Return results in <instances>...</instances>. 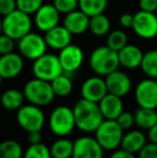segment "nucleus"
<instances>
[{"instance_id":"nucleus-5","label":"nucleus","mask_w":157,"mask_h":158,"mask_svg":"<svg viewBox=\"0 0 157 158\" xmlns=\"http://www.w3.org/2000/svg\"><path fill=\"white\" fill-rule=\"evenodd\" d=\"M124 130L115 119H103L95 131V139L105 151H115L121 146Z\"/></svg>"},{"instance_id":"nucleus-21","label":"nucleus","mask_w":157,"mask_h":158,"mask_svg":"<svg viewBox=\"0 0 157 158\" xmlns=\"http://www.w3.org/2000/svg\"><path fill=\"white\" fill-rule=\"evenodd\" d=\"M100 111L105 119H116L124 111V104L122 98L108 93L98 102Z\"/></svg>"},{"instance_id":"nucleus-22","label":"nucleus","mask_w":157,"mask_h":158,"mask_svg":"<svg viewBox=\"0 0 157 158\" xmlns=\"http://www.w3.org/2000/svg\"><path fill=\"white\" fill-rule=\"evenodd\" d=\"M145 144H147V137L144 133L140 130H131L123 135L121 146L123 150L131 154H138Z\"/></svg>"},{"instance_id":"nucleus-10","label":"nucleus","mask_w":157,"mask_h":158,"mask_svg":"<svg viewBox=\"0 0 157 158\" xmlns=\"http://www.w3.org/2000/svg\"><path fill=\"white\" fill-rule=\"evenodd\" d=\"M132 29L141 39L150 40L157 37V16L155 13L139 11L134 15Z\"/></svg>"},{"instance_id":"nucleus-31","label":"nucleus","mask_w":157,"mask_h":158,"mask_svg":"<svg viewBox=\"0 0 157 158\" xmlns=\"http://www.w3.org/2000/svg\"><path fill=\"white\" fill-rule=\"evenodd\" d=\"M126 44H128V38L125 31L121 29H116L108 33L107 46H109L110 48L118 52Z\"/></svg>"},{"instance_id":"nucleus-41","label":"nucleus","mask_w":157,"mask_h":158,"mask_svg":"<svg viewBox=\"0 0 157 158\" xmlns=\"http://www.w3.org/2000/svg\"><path fill=\"white\" fill-rule=\"evenodd\" d=\"M109 158H136L134 154H131V153L127 152L125 150H115L112 155Z\"/></svg>"},{"instance_id":"nucleus-32","label":"nucleus","mask_w":157,"mask_h":158,"mask_svg":"<svg viewBox=\"0 0 157 158\" xmlns=\"http://www.w3.org/2000/svg\"><path fill=\"white\" fill-rule=\"evenodd\" d=\"M23 158H52L51 151L45 144H30L29 148L24 153Z\"/></svg>"},{"instance_id":"nucleus-35","label":"nucleus","mask_w":157,"mask_h":158,"mask_svg":"<svg viewBox=\"0 0 157 158\" xmlns=\"http://www.w3.org/2000/svg\"><path fill=\"white\" fill-rule=\"evenodd\" d=\"M14 42H15L14 39L4 35V33H1L0 35V56L14 52V48H15Z\"/></svg>"},{"instance_id":"nucleus-33","label":"nucleus","mask_w":157,"mask_h":158,"mask_svg":"<svg viewBox=\"0 0 157 158\" xmlns=\"http://www.w3.org/2000/svg\"><path fill=\"white\" fill-rule=\"evenodd\" d=\"M43 4V0H16V6L19 11L27 14H35Z\"/></svg>"},{"instance_id":"nucleus-47","label":"nucleus","mask_w":157,"mask_h":158,"mask_svg":"<svg viewBox=\"0 0 157 158\" xmlns=\"http://www.w3.org/2000/svg\"><path fill=\"white\" fill-rule=\"evenodd\" d=\"M156 82H157V79H156Z\"/></svg>"},{"instance_id":"nucleus-27","label":"nucleus","mask_w":157,"mask_h":158,"mask_svg":"<svg viewBox=\"0 0 157 158\" xmlns=\"http://www.w3.org/2000/svg\"><path fill=\"white\" fill-rule=\"evenodd\" d=\"M110 28H111V23H110L109 17L103 13L89 17L88 30L94 35L102 37V35H108L110 32Z\"/></svg>"},{"instance_id":"nucleus-13","label":"nucleus","mask_w":157,"mask_h":158,"mask_svg":"<svg viewBox=\"0 0 157 158\" xmlns=\"http://www.w3.org/2000/svg\"><path fill=\"white\" fill-rule=\"evenodd\" d=\"M103 151L95 138L85 135L74 141L71 158H103Z\"/></svg>"},{"instance_id":"nucleus-14","label":"nucleus","mask_w":157,"mask_h":158,"mask_svg":"<svg viewBox=\"0 0 157 158\" xmlns=\"http://www.w3.org/2000/svg\"><path fill=\"white\" fill-rule=\"evenodd\" d=\"M108 94L105 80L102 77H90L82 83L81 96L83 99L98 103Z\"/></svg>"},{"instance_id":"nucleus-8","label":"nucleus","mask_w":157,"mask_h":158,"mask_svg":"<svg viewBox=\"0 0 157 158\" xmlns=\"http://www.w3.org/2000/svg\"><path fill=\"white\" fill-rule=\"evenodd\" d=\"M32 73L37 79L52 82L55 77L64 73V70L61 68L58 56L45 53L38 59L34 60Z\"/></svg>"},{"instance_id":"nucleus-2","label":"nucleus","mask_w":157,"mask_h":158,"mask_svg":"<svg viewBox=\"0 0 157 158\" xmlns=\"http://www.w3.org/2000/svg\"><path fill=\"white\" fill-rule=\"evenodd\" d=\"M88 63L90 69L99 77H107L121 66L118 53L107 45L95 48L90 54Z\"/></svg>"},{"instance_id":"nucleus-42","label":"nucleus","mask_w":157,"mask_h":158,"mask_svg":"<svg viewBox=\"0 0 157 158\" xmlns=\"http://www.w3.org/2000/svg\"><path fill=\"white\" fill-rule=\"evenodd\" d=\"M28 142L30 144H38L42 142L41 131H31L28 132Z\"/></svg>"},{"instance_id":"nucleus-29","label":"nucleus","mask_w":157,"mask_h":158,"mask_svg":"<svg viewBox=\"0 0 157 158\" xmlns=\"http://www.w3.org/2000/svg\"><path fill=\"white\" fill-rule=\"evenodd\" d=\"M140 67L147 77L157 79V50H151L144 53Z\"/></svg>"},{"instance_id":"nucleus-45","label":"nucleus","mask_w":157,"mask_h":158,"mask_svg":"<svg viewBox=\"0 0 157 158\" xmlns=\"http://www.w3.org/2000/svg\"><path fill=\"white\" fill-rule=\"evenodd\" d=\"M2 80H3V77L0 75V86H1V84H2Z\"/></svg>"},{"instance_id":"nucleus-20","label":"nucleus","mask_w":157,"mask_h":158,"mask_svg":"<svg viewBox=\"0 0 157 158\" xmlns=\"http://www.w3.org/2000/svg\"><path fill=\"white\" fill-rule=\"evenodd\" d=\"M118 53L119 64L126 69L139 68L141 66L143 54H144L140 48L134 44H126Z\"/></svg>"},{"instance_id":"nucleus-16","label":"nucleus","mask_w":157,"mask_h":158,"mask_svg":"<svg viewBox=\"0 0 157 158\" xmlns=\"http://www.w3.org/2000/svg\"><path fill=\"white\" fill-rule=\"evenodd\" d=\"M105 84H107L108 93L113 94L118 97H124L128 95L131 90V80L123 71L118 69L105 77Z\"/></svg>"},{"instance_id":"nucleus-25","label":"nucleus","mask_w":157,"mask_h":158,"mask_svg":"<svg viewBox=\"0 0 157 158\" xmlns=\"http://www.w3.org/2000/svg\"><path fill=\"white\" fill-rule=\"evenodd\" d=\"M134 124L139 128L149 130L157 124V111L155 109L139 108L134 113Z\"/></svg>"},{"instance_id":"nucleus-1","label":"nucleus","mask_w":157,"mask_h":158,"mask_svg":"<svg viewBox=\"0 0 157 158\" xmlns=\"http://www.w3.org/2000/svg\"><path fill=\"white\" fill-rule=\"evenodd\" d=\"M72 110L76 119V126L83 132H95L105 119L99 104L83 98L76 101Z\"/></svg>"},{"instance_id":"nucleus-44","label":"nucleus","mask_w":157,"mask_h":158,"mask_svg":"<svg viewBox=\"0 0 157 158\" xmlns=\"http://www.w3.org/2000/svg\"><path fill=\"white\" fill-rule=\"evenodd\" d=\"M2 33V16H0V35Z\"/></svg>"},{"instance_id":"nucleus-39","label":"nucleus","mask_w":157,"mask_h":158,"mask_svg":"<svg viewBox=\"0 0 157 158\" xmlns=\"http://www.w3.org/2000/svg\"><path fill=\"white\" fill-rule=\"evenodd\" d=\"M141 11L155 13L157 10V0H139Z\"/></svg>"},{"instance_id":"nucleus-30","label":"nucleus","mask_w":157,"mask_h":158,"mask_svg":"<svg viewBox=\"0 0 157 158\" xmlns=\"http://www.w3.org/2000/svg\"><path fill=\"white\" fill-rule=\"evenodd\" d=\"M23 148L15 140H6L0 143V158H23Z\"/></svg>"},{"instance_id":"nucleus-19","label":"nucleus","mask_w":157,"mask_h":158,"mask_svg":"<svg viewBox=\"0 0 157 158\" xmlns=\"http://www.w3.org/2000/svg\"><path fill=\"white\" fill-rule=\"evenodd\" d=\"M63 25L71 32L72 35H82L88 30L89 16L82 12L80 9H76V10L66 14Z\"/></svg>"},{"instance_id":"nucleus-37","label":"nucleus","mask_w":157,"mask_h":158,"mask_svg":"<svg viewBox=\"0 0 157 158\" xmlns=\"http://www.w3.org/2000/svg\"><path fill=\"white\" fill-rule=\"evenodd\" d=\"M138 158H157V144L147 143L138 153Z\"/></svg>"},{"instance_id":"nucleus-34","label":"nucleus","mask_w":157,"mask_h":158,"mask_svg":"<svg viewBox=\"0 0 157 158\" xmlns=\"http://www.w3.org/2000/svg\"><path fill=\"white\" fill-rule=\"evenodd\" d=\"M53 6L60 14H68L79 9V0H54Z\"/></svg>"},{"instance_id":"nucleus-18","label":"nucleus","mask_w":157,"mask_h":158,"mask_svg":"<svg viewBox=\"0 0 157 158\" xmlns=\"http://www.w3.org/2000/svg\"><path fill=\"white\" fill-rule=\"evenodd\" d=\"M44 39H45L48 48L56 51H60L69 44H71L72 35L64 25H57L56 27L52 28L51 30L45 32Z\"/></svg>"},{"instance_id":"nucleus-7","label":"nucleus","mask_w":157,"mask_h":158,"mask_svg":"<svg viewBox=\"0 0 157 158\" xmlns=\"http://www.w3.org/2000/svg\"><path fill=\"white\" fill-rule=\"evenodd\" d=\"M16 121L19 127L27 132L41 131L45 123V115L41 110V106L31 103L23 104L17 110Z\"/></svg>"},{"instance_id":"nucleus-17","label":"nucleus","mask_w":157,"mask_h":158,"mask_svg":"<svg viewBox=\"0 0 157 158\" xmlns=\"http://www.w3.org/2000/svg\"><path fill=\"white\" fill-rule=\"evenodd\" d=\"M24 57L17 53H9L0 56V75L3 80L14 79L21 74L24 68Z\"/></svg>"},{"instance_id":"nucleus-6","label":"nucleus","mask_w":157,"mask_h":158,"mask_svg":"<svg viewBox=\"0 0 157 158\" xmlns=\"http://www.w3.org/2000/svg\"><path fill=\"white\" fill-rule=\"evenodd\" d=\"M48 126L55 135L67 137L76 127L73 110L67 106H56L50 115Z\"/></svg>"},{"instance_id":"nucleus-9","label":"nucleus","mask_w":157,"mask_h":158,"mask_svg":"<svg viewBox=\"0 0 157 158\" xmlns=\"http://www.w3.org/2000/svg\"><path fill=\"white\" fill-rule=\"evenodd\" d=\"M48 44L45 42L44 37L36 32L27 33L22 39L19 40L17 48L19 53L26 59L36 60L42 55H44L48 50Z\"/></svg>"},{"instance_id":"nucleus-23","label":"nucleus","mask_w":157,"mask_h":158,"mask_svg":"<svg viewBox=\"0 0 157 158\" xmlns=\"http://www.w3.org/2000/svg\"><path fill=\"white\" fill-rule=\"evenodd\" d=\"M24 93L15 88H10L3 92L0 98L1 106L8 111H17L24 104Z\"/></svg>"},{"instance_id":"nucleus-4","label":"nucleus","mask_w":157,"mask_h":158,"mask_svg":"<svg viewBox=\"0 0 157 158\" xmlns=\"http://www.w3.org/2000/svg\"><path fill=\"white\" fill-rule=\"evenodd\" d=\"M23 93L25 99L29 103L38 106H48L56 97L51 85V82L37 79V77L29 80L25 84Z\"/></svg>"},{"instance_id":"nucleus-43","label":"nucleus","mask_w":157,"mask_h":158,"mask_svg":"<svg viewBox=\"0 0 157 158\" xmlns=\"http://www.w3.org/2000/svg\"><path fill=\"white\" fill-rule=\"evenodd\" d=\"M149 139L150 142L157 144V124L149 129Z\"/></svg>"},{"instance_id":"nucleus-12","label":"nucleus","mask_w":157,"mask_h":158,"mask_svg":"<svg viewBox=\"0 0 157 158\" xmlns=\"http://www.w3.org/2000/svg\"><path fill=\"white\" fill-rule=\"evenodd\" d=\"M58 58L64 72L72 74L81 68L84 61V53L80 46L71 43L59 51Z\"/></svg>"},{"instance_id":"nucleus-28","label":"nucleus","mask_w":157,"mask_h":158,"mask_svg":"<svg viewBox=\"0 0 157 158\" xmlns=\"http://www.w3.org/2000/svg\"><path fill=\"white\" fill-rule=\"evenodd\" d=\"M108 6V0H79V9L87 16L102 14Z\"/></svg>"},{"instance_id":"nucleus-11","label":"nucleus","mask_w":157,"mask_h":158,"mask_svg":"<svg viewBox=\"0 0 157 158\" xmlns=\"http://www.w3.org/2000/svg\"><path fill=\"white\" fill-rule=\"evenodd\" d=\"M134 98L140 108L157 109V82L155 79H145L138 83Z\"/></svg>"},{"instance_id":"nucleus-40","label":"nucleus","mask_w":157,"mask_h":158,"mask_svg":"<svg viewBox=\"0 0 157 158\" xmlns=\"http://www.w3.org/2000/svg\"><path fill=\"white\" fill-rule=\"evenodd\" d=\"M119 24L124 28H131L134 24V15L129 13H124L119 17Z\"/></svg>"},{"instance_id":"nucleus-38","label":"nucleus","mask_w":157,"mask_h":158,"mask_svg":"<svg viewBox=\"0 0 157 158\" xmlns=\"http://www.w3.org/2000/svg\"><path fill=\"white\" fill-rule=\"evenodd\" d=\"M16 9V0H0V16H6Z\"/></svg>"},{"instance_id":"nucleus-26","label":"nucleus","mask_w":157,"mask_h":158,"mask_svg":"<svg viewBox=\"0 0 157 158\" xmlns=\"http://www.w3.org/2000/svg\"><path fill=\"white\" fill-rule=\"evenodd\" d=\"M51 85H52L55 96H58V97H67L71 94L73 89V83H72L70 74H67L65 72L55 77L51 82Z\"/></svg>"},{"instance_id":"nucleus-3","label":"nucleus","mask_w":157,"mask_h":158,"mask_svg":"<svg viewBox=\"0 0 157 158\" xmlns=\"http://www.w3.org/2000/svg\"><path fill=\"white\" fill-rule=\"evenodd\" d=\"M32 19L30 15L16 9L12 13L2 17V33L9 35L15 41L31 31Z\"/></svg>"},{"instance_id":"nucleus-46","label":"nucleus","mask_w":157,"mask_h":158,"mask_svg":"<svg viewBox=\"0 0 157 158\" xmlns=\"http://www.w3.org/2000/svg\"><path fill=\"white\" fill-rule=\"evenodd\" d=\"M155 14H156V16H157V10H156V12H155Z\"/></svg>"},{"instance_id":"nucleus-15","label":"nucleus","mask_w":157,"mask_h":158,"mask_svg":"<svg viewBox=\"0 0 157 158\" xmlns=\"http://www.w3.org/2000/svg\"><path fill=\"white\" fill-rule=\"evenodd\" d=\"M60 13L53 4H42L35 13V25L40 31L45 33L52 28L59 25Z\"/></svg>"},{"instance_id":"nucleus-36","label":"nucleus","mask_w":157,"mask_h":158,"mask_svg":"<svg viewBox=\"0 0 157 158\" xmlns=\"http://www.w3.org/2000/svg\"><path fill=\"white\" fill-rule=\"evenodd\" d=\"M115 121L118 122V125L123 128V130H127V129H130L134 125V114H132V113H130V112H125V111H123Z\"/></svg>"},{"instance_id":"nucleus-24","label":"nucleus","mask_w":157,"mask_h":158,"mask_svg":"<svg viewBox=\"0 0 157 158\" xmlns=\"http://www.w3.org/2000/svg\"><path fill=\"white\" fill-rule=\"evenodd\" d=\"M74 142L66 137H59L51 145V156L52 158H71L73 153Z\"/></svg>"}]
</instances>
